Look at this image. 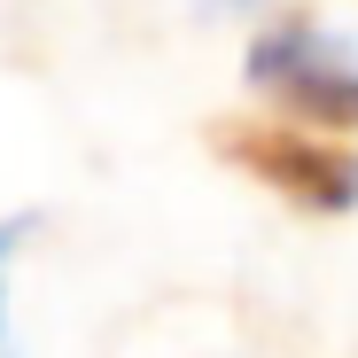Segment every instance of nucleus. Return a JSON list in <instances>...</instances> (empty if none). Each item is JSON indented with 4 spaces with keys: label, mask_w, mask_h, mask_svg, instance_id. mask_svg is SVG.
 Instances as JSON below:
<instances>
[{
    "label": "nucleus",
    "mask_w": 358,
    "mask_h": 358,
    "mask_svg": "<svg viewBox=\"0 0 358 358\" xmlns=\"http://www.w3.org/2000/svg\"><path fill=\"white\" fill-rule=\"evenodd\" d=\"M250 86H265L280 109H296L320 133H350L358 125V63L312 24V16H280L273 31H257L250 47Z\"/></svg>",
    "instance_id": "2"
},
{
    "label": "nucleus",
    "mask_w": 358,
    "mask_h": 358,
    "mask_svg": "<svg viewBox=\"0 0 358 358\" xmlns=\"http://www.w3.org/2000/svg\"><path fill=\"white\" fill-rule=\"evenodd\" d=\"M0 250H8V234H0Z\"/></svg>",
    "instance_id": "3"
},
{
    "label": "nucleus",
    "mask_w": 358,
    "mask_h": 358,
    "mask_svg": "<svg viewBox=\"0 0 358 358\" xmlns=\"http://www.w3.org/2000/svg\"><path fill=\"white\" fill-rule=\"evenodd\" d=\"M210 148L250 171L257 187H273L280 203L296 210H320V218H343L358 210V156L304 133V125H250V117H226V125H210Z\"/></svg>",
    "instance_id": "1"
}]
</instances>
